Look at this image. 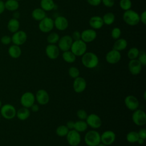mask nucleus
<instances>
[{"instance_id": "1", "label": "nucleus", "mask_w": 146, "mask_h": 146, "mask_svg": "<svg viewBox=\"0 0 146 146\" xmlns=\"http://www.w3.org/2000/svg\"><path fill=\"white\" fill-rule=\"evenodd\" d=\"M82 56V63L87 68H94L99 64L98 56L92 52H86Z\"/></svg>"}, {"instance_id": "2", "label": "nucleus", "mask_w": 146, "mask_h": 146, "mask_svg": "<svg viewBox=\"0 0 146 146\" xmlns=\"http://www.w3.org/2000/svg\"><path fill=\"white\" fill-rule=\"evenodd\" d=\"M123 19L129 26H135L140 22V15L135 11L129 9L124 11L123 15Z\"/></svg>"}, {"instance_id": "3", "label": "nucleus", "mask_w": 146, "mask_h": 146, "mask_svg": "<svg viewBox=\"0 0 146 146\" xmlns=\"http://www.w3.org/2000/svg\"><path fill=\"white\" fill-rule=\"evenodd\" d=\"M84 142L88 146H97L101 143L100 135L95 130L88 131L84 136Z\"/></svg>"}, {"instance_id": "4", "label": "nucleus", "mask_w": 146, "mask_h": 146, "mask_svg": "<svg viewBox=\"0 0 146 146\" xmlns=\"http://www.w3.org/2000/svg\"><path fill=\"white\" fill-rule=\"evenodd\" d=\"M70 50L76 56H82L87 51V43L81 39L74 40Z\"/></svg>"}, {"instance_id": "5", "label": "nucleus", "mask_w": 146, "mask_h": 146, "mask_svg": "<svg viewBox=\"0 0 146 146\" xmlns=\"http://www.w3.org/2000/svg\"><path fill=\"white\" fill-rule=\"evenodd\" d=\"M17 110L14 106L11 104H5L0 108L1 115L7 120H11L16 116Z\"/></svg>"}, {"instance_id": "6", "label": "nucleus", "mask_w": 146, "mask_h": 146, "mask_svg": "<svg viewBox=\"0 0 146 146\" xmlns=\"http://www.w3.org/2000/svg\"><path fill=\"white\" fill-rule=\"evenodd\" d=\"M38 27L39 30L42 33H49L54 27V20L50 17H46L42 20L39 21Z\"/></svg>"}, {"instance_id": "7", "label": "nucleus", "mask_w": 146, "mask_h": 146, "mask_svg": "<svg viewBox=\"0 0 146 146\" xmlns=\"http://www.w3.org/2000/svg\"><path fill=\"white\" fill-rule=\"evenodd\" d=\"M66 139L68 144L71 146H78L81 141V136L79 132L72 129L69 130L66 135Z\"/></svg>"}, {"instance_id": "8", "label": "nucleus", "mask_w": 146, "mask_h": 146, "mask_svg": "<svg viewBox=\"0 0 146 146\" xmlns=\"http://www.w3.org/2000/svg\"><path fill=\"white\" fill-rule=\"evenodd\" d=\"M132 120L138 126L144 125L146 123V114L144 111L137 109L132 115Z\"/></svg>"}, {"instance_id": "9", "label": "nucleus", "mask_w": 146, "mask_h": 146, "mask_svg": "<svg viewBox=\"0 0 146 146\" xmlns=\"http://www.w3.org/2000/svg\"><path fill=\"white\" fill-rule=\"evenodd\" d=\"M73 42V39L71 36L65 35L60 37L58 42V47L59 50L63 52L70 50L71 44Z\"/></svg>"}, {"instance_id": "10", "label": "nucleus", "mask_w": 146, "mask_h": 146, "mask_svg": "<svg viewBox=\"0 0 146 146\" xmlns=\"http://www.w3.org/2000/svg\"><path fill=\"white\" fill-rule=\"evenodd\" d=\"M35 100V98L34 95L29 91L23 93L20 98V103L22 107L27 108H30L34 104Z\"/></svg>"}, {"instance_id": "11", "label": "nucleus", "mask_w": 146, "mask_h": 146, "mask_svg": "<svg viewBox=\"0 0 146 146\" xmlns=\"http://www.w3.org/2000/svg\"><path fill=\"white\" fill-rule=\"evenodd\" d=\"M27 35L25 31L23 30H18L13 33L11 36V42L14 44L21 46L27 40Z\"/></svg>"}, {"instance_id": "12", "label": "nucleus", "mask_w": 146, "mask_h": 146, "mask_svg": "<svg viewBox=\"0 0 146 146\" xmlns=\"http://www.w3.org/2000/svg\"><path fill=\"white\" fill-rule=\"evenodd\" d=\"M86 120L88 126H90L93 129H98L102 125V120L100 117L95 113L88 115Z\"/></svg>"}, {"instance_id": "13", "label": "nucleus", "mask_w": 146, "mask_h": 146, "mask_svg": "<svg viewBox=\"0 0 146 146\" xmlns=\"http://www.w3.org/2000/svg\"><path fill=\"white\" fill-rule=\"evenodd\" d=\"M115 139L116 135L114 132L111 130H107L100 135L101 143L106 145H110L113 144Z\"/></svg>"}, {"instance_id": "14", "label": "nucleus", "mask_w": 146, "mask_h": 146, "mask_svg": "<svg viewBox=\"0 0 146 146\" xmlns=\"http://www.w3.org/2000/svg\"><path fill=\"white\" fill-rule=\"evenodd\" d=\"M73 89L74 91L78 94L83 92L87 87V82L84 78L78 76L75 78L73 82Z\"/></svg>"}, {"instance_id": "15", "label": "nucleus", "mask_w": 146, "mask_h": 146, "mask_svg": "<svg viewBox=\"0 0 146 146\" xmlns=\"http://www.w3.org/2000/svg\"><path fill=\"white\" fill-rule=\"evenodd\" d=\"M81 33V40L85 43H90L94 41L96 36L97 33L96 31L92 29H87L83 30Z\"/></svg>"}, {"instance_id": "16", "label": "nucleus", "mask_w": 146, "mask_h": 146, "mask_svg": "<svg viewBox=\"0 0 146 146\" xmlns=\"http://www.w3.org/2000/svg\"><path fill=\"white\" fill-rule=\"evenodd\" d=\"M121 57V56L120 51L112 49L107 53L106 55V60L107 63L114 64L117 63L120 60Z\"/></svg>"}, {"instance_id": "17", "label": "nucleus", "mask_w": 146, "mask_h": 146, "mask_svg": "<svg viewBox=\"0 0 146 146\" xmlns=\"http://www.w3.org/2000/svg\"><path fill=\"white\" fill-rule=\"evenodd\" d=\"M58 46L55 44H48L45 49L46 54L47 57L50 59H56L58 58L60 51Z\"/></svg>"}, {"instance_id": "18", "label": "nucleus", "mask_w": 146, "mask_h": 146, "mask_svg": "<svg viewBox=\"0 0 146 146\" xmlns=\"http://www.w3.org/2000/svg\"><path fill=\"white\" fill-rule=\"evenodd\" d=\"M124 103L126 107L131 110L134 111L138 109L139 106V102L136 97L133 95H128L125 98Z\"/></svg>"}, {"instance_id": "19", "label": "nucleus", "mask_w": 146, "mask_h": 146, "mask_svg": "<svg viewBox=\"0 0 146 146\" xmlns=\"http://www.w3.org/2000/svg\"><path fill=\"white\" fill-rule=\"evenodd\" d=\"M128 67L130 73L133 75H137L139 74L142 68L141 64L137 59L130 60L128 63Z\"/></svg>"}, {"instance_id": "20", "label": "nucleus", "mask_w": 146, "mask_h": 146, "mask_svg": "<svg viewBox=\"0 0 146 146\" xmlns=\"http://www.w3.org/2000/svg\"><path fill=\"white\" fill-rule=\"evenodd\" d=\"M35 99L40 105L47 104L50 100V96L48 92L44 89L39 90L35 95Z\"/></svg>"}, {"instance_id": "21", "label": "nucleus", "mask_w": 146, "mask_h": 146, "mask_svg": "<svg viewBox=\"0 0 146 146\" xmlns=\"http://www.w3.org/2000/svg\"><path fill=\"white\" fill-rule=\"evenodd\" d=\"M54 27L59 31H64L68 27V21L63 16H58L54 20Z\"/></svg>"}, {"instance_id": "22", "label": "nucleus", "mask_w": 146, "mask_h": 146, "mask_svg": "<svg viewBox=\"0 0 146 146\" xmlns=\"http://www.w3.org/2000/svg\"><path fill=\"white\" fill-rule=\"evenodd\" d=\"M89 25L90 26L95 30L101 29L104 25L102 17L98 15L91 17L89 20Z\"/></svg>"}, {"instance_id": "23", "label": "nucleus", "mask_w": 146, "mask_h": 146, "mask_svg": "<svg viewBox=\"0 0 146 146\" xmlns=\"http://www.w3.org/2000/svg\"><path fill=\"white\" fill-rule=\"evenodd\" d=\"M8 54L9 56L13 59L19 58L22 54V50L19 46L13 44L9 47Z\"/></svg>"}, {"instance_id": "24", "label": "nucleus", "mask_w": 146, "mask_h": 146, "mask_svg": "<svg viewBox=\"0 0 146 146\" xmlns=\"http://www.w3.org/2000/svg\"><path fill=\"white\" fill-rule=\"evenodd\" d=\"M20 27V23L18 19L15 18L10 19L7 25V27L8 30L11 33H14L19 30Z\"/></svg>"}, {"instance_id": "25", "label": "nucleus", "mask_w": 146, "mask_h": 146, "mask_svg": "<svg viewBox=\"0 0 146 146\" xmlns=\"http://www.w3.org/2000/svg\"><path fill=\"white\" fill-rule=\"evenodd\" d=\"M128 45L127 40L124 38H119L116 40L113 45V49L118 51L125 50Z\"/></svg>"}, {"instance_id": "26", "label": "nucleus", "mask_w": 146, "mask_h": 146, "mask_svg": "<svg viewBox=\"0 0 146 146\" xmlns=\"http://www.w3.org/2000/svg\"><path fill=\"white\" fill-rule=\"evenodd\" d=\"M32 18L36 21H40L46 17V11L41 8H36L31 13Z\"/></svg>"}, {"instance_id": "27", "label": "nucleus", "mask_w": 146, "mask_h": 146, "mask_svg": "<svg viewBox=\"0 0 146 146\" xmlns=\"http://www.w3.org/2000/svg\"><path fill=\"white\" fill-rule=\"evenodd\" d=\"M30 115V111L29 108L22 107L19 108L16 112V116L20 120H25L27 119Z\"/></svg>"}, {"instance_id": "28", "label": "nucleus", "mask_w": 146, "mask_h": 146, "mask_svg": "<svg viewBox=\"0 0 146 146\" xmlns=\"http://www.w3.org/2000/svg\"><path fill=\"white\" fill-rule=\"evenodd\" d=\"M40 6L45 11H50L54 9L55 5L54 0H41Z\"/></svg>"}, {"instance_id": "29", "label": "nucleus", "mask_w": 146, "mask_h": 146, "mask_svg": "<svg viewBox=\"0 0 146 146\" xmlns=\"http://www.w3.org/2000/svg\"><path fill=\"white\" fill-rule=\"evenodd\" d=\"M19 7L18 1L16 0H7L5 2V9L10 11H17Z\"/></svg>"}, {"instance_id": "30", "label": "nucleus", "mask_w": 146, "mask_h": 146, "mask_svg": "<svg viewBox=\"0 0 146 146\" xmlns=\"http://www.w3.org/2000/svg\"><path fill=\"white\" fill-rule=\"evenodd\" d=\"M88 128V125L86 121L79 120L75 122L74 129L79 132H84Z\"/></svg>"}, {"instance_id": "31", "label": "nucleus", "mask_w": 146, "mask_h": 146, "mask_svg": "<svg viewBox=\"0 0 146 146\" xmlns=\"http://www.w3.org/2000/svg\"><path fill=\"white\" fill-rule=\"evenodd\" d=\"M63 59L67 63H72L76 60V56L70 50L64 51L62 54Z\"/></svg>"}, {"instance_id": "32", "label": "nucleus", "mask_w": 146, "mask_h": 146, "mask_svg": "<svg viewBox=\"0 0 146 146\" xmlns=\"http://www.w3.org/2000/svg\"><path fill=\"white\" fill-rule=\"evenodd\" d=\"M104 24L106 25H111L115 20V16L112 12L106 13L102 17Z\"/></svg>"}, {"instance_id": "33", "label": "nucleus", "mask_w": 146, "mask_h": 146, "mask_svg": "<svg viewBox=\"0 0 146 146\" xmlns=\"http://www.w3.org/2000/svg\"><path fill=\"white\" fill-rule=\"evenodd\" d=\"M139 135L136 131H130L126 135V140L128 142L130 143H135L137 142L139 139Z\"/></svg>"}, {"instance_id": "34", "label": "nucleus", "mask_w": 146, "mask_h": 146, "mask_svg": "<svg viewBox=\"0 0 146 146\" xmlns=\"http://www.w3.org/2000/svg\"><path fill=\"white\" fill-rule=\"evenodd\" d=\"M60 37L58 33L53 32L48 34L47 37V41L49 44H55L58 43Z\"/></svg>"}, {"instance_id": "35", "label": "nucleus", "mask_w": 146, "mask_h": 146, "mask_svg": "<svg viewBox=\"0 0 146 146\" xmlns=\"http://www.w3.org/2000/svg\"><path fill=\"white\" fill-rule=\"evenodd\" d=\"M68 131L69 129H68V128L66 127V125H59L56 129V133L58 136L60 137L66 136Z\"/></svg>"}, {"instance_id": "36", "label": "nucleus", "mask_w": 146, "mask_h": 146, "mask_svg": "<svg viewBox=\"0 0 146 146\" xmlns=\"http://www.w3.org/2000/svg\"><path fill=\"white\" fill-rule=\"evenodd\" d=\"M139 51H140L137 47H131L129 49L127 52V56L130 60L137 59L139 54Z\"/></svg>"}, {"instance_id": "37", "label": "nucleus", "mask_w": 146, "mask_h": 146, "mask_svg": "<svg viewBox=\"0 0 146 146\" xmlns=\"http://www.w3.org/2000/svg\"><path fill=\"white\" fill-rule=\"evenodd\" d=\"M132 3L131 0H120V7L124 11L131 9Z\"/></svg>"}, {"instance_id": "38", "label": "nucleus", "mask_w": 146, "mask_h": 146, "mask_svg": "<svg viewBox=\"0 0 146 146\" xmlns=\"http://www.w3.org/2000/svg\"><path fill=\"white\" fill-rule=\"evenodd\" d=\"M68 73L71 78H74V79L79 76V74H80L79 69L77 67L74 66L70 67L68 71Z\"/></svg>"}, {"instance_id": "39", "label": "nucleus", "mask_w": 146, "mask_h": 146, "mask_svg": "<svg viewBox=\"0 0 146 146\" xmlns=\"http://www.w3.org/2000/svg\"><path fill=\"white\" fill-rule=\"evenodd\" d=\"M121 34V31L120 28L117 27H115L114 28L112 29V30H111V37L112 38V39H117L119 38H120V35Z\"/></svg>"}, {"instance_id": "40", "label": "nucleus", "mask_w": 146, "mask_h": 146, "mask_svg": "<svg viewBox=\"0 0 146 146\" xmlns=\"http://www.w3.org/2000/svg\"><path fill=\"white\" fill-rule=\"evenodd\" d=\"M137 60L140 62L142 66H145L146 64V54L145 51L141 50L139 51Z\"/></svg>"}, {"instance_id": "41", "label": "nucleus", "mask_w": 146, "mask_h": 146, "mask_svg": "<svg viewBox=\"0 0 146 146\" xmlns=\"http://www.w3.org/2000/svg\"><path fill=\"white\" fill-rule=\"evenodd\" d=\"M76 115L80 120H84L86 119V118L88 116V114L84 110L80 109V110H79L76 112Z\"/></svg>"}, {"instance_id": "42", "label": "nucleus", "mask_w": 146, "mask_h": 146, "mask_svg": "<svg viewBox=\"0 0 146 146\" xmlns=\"http://www.w3.org/2000/svg\"><path fill=\"white\" fill-rule=\"evenodd\" d=\"M1 42L4 45H8L11 42V37L7 35H5L1 38Z\"/></svg>"}, {"instance_id": "43", "label": "nucleus", "mask_w": 146, "mask_h": 146, "mask_svg": "<svg viewBox=\"0 0 146 146\" xmlns=\"http://www.w3.org/2000/svg\"><path fill=\"white\" fill-rule=\"evenodd\" d=\"M102 2L107 7H112L115 4V0H102Z\"/></svg>"}, {"instance_id": "44", "label": "nucleus", "mask_w": 146, "mask_h": 146, "mask_svg": "<svg viewBox=\"0 0 146 146\" xmlns=\"http://www.w3.org/2000/svg\"><path fill=\"white\" fill-rule=\"evenodd\" d=\"M73 40H77L81 39V33L79 31H75L73 32L71 36Z\"/></svg>"}, {"instance_id": "45", "label": "nucleus", "mask_w": 146, "mask_h": 146, "mask_svg": "<svg viewBox=\"0 0 146 146\" xmlns=\"http://www.w3.org/2000/svg\"><path fill=\"white\" fill-rule=\"evenodd\" d=\"M88 3L92 6H98L102 3V0H87Z\"/></svg>"}, {"instance_id": "46", "label": "nucleus", "mask_w": 146, "mask_h": 146, "mask_svg": "<svg viewBox=\"0 0 146 146\" xmlns=\"http://www.w3.org/2000/svg\"><path fill=\"white\" fill-rule=\"evenodd\" d=\"M137 133H138L139 138L145 139V138H146V130H145V129L142 128V129H140L139 131Z\"/></svg>"}, {"instance_id": "47", "label": "nucleus", "mask_w": 146, "mask_h": 146, "mask_svg": "<svg viewBox=\"0 0 146 146\" xmlns=\"http://www.w3.org/2000/svg\"><path fill=\"white\" fill-rule=\"evenodd\" d=\"M140 15V21L144 25L146 24V11H143Z\"/></svg>"}, {"instance_id": "48", "label": "nucleus", "mask_w": 146, "mask_h": 146, "mask_svg": "<svg viewBox=\"0 0 146 146\" xmlns=\"http://www.w3.org/2000/svg\"><path fill=\"white\" fill-rule=\"evenodd\" d=\"M74 123H75V122H74V121H72V120L68 121L66 123V127L68 128V129L69 130L72 129H74Z\"/></svg>"}, {"instance_id": "49", "label": "nucleus", "mask_w": 146, "mask_h": 146, "mask_svg": "<svg viewBox=\"0 0 146 146\" xmlns=\"http://www.w3.org/2000/svg\"><path fill=\"white\" fill-rule=\"evenodd\" d=\"M31 109V111L33 112H36L39 111V107L38 104H33L31 107H30Z\"/></svg>"}, {"instance_id": "50", "label": "nucleus", "mask_w": 146, "mask_h": 146, "mask_svg": "<svg viewBox=\"0 0 146 146\" xmlns=\"http://www.w3.org/2000/svg\"><path fill=\"white\" fill-rule=\"evenodd\" d=\"M5 10V2L3 1H0V15L3 13Z\"/></svg>"}, {"instance_id": "51", "label": "nucleus", "mask_w": 146, "mask_h": 146, "mask_svg": "<svg viewBox=\"0 0 146 146\" xmlns=\"http://www.w3.org/2000/svg\"><path fill=\"white\" fill-rule=\"evenodd\" d=\"M13 18H15V19H18V18L19 17V13L17 11H15L14 13H13Z\"/></svg>"}, {"instance_id": "52", "label": "nucleus", "mask_w": 146, "mask_h": 146, "mask_svg": "<svg viewBox=\"0 0 146 146\" xmlns=\"http://www.w3.org/2000/svg\"><path fill=\"white\" fill-rule=\"evenodd\" d=\"M144 141H145V139H143L141 138H139V139L137 141L138 144L140 145H143L144 143Z\"/></svg>"}, {"instance_id": "53", "label": "nucleus", "mask_w": 146, "mask_h": 146, "mask_svg": "<svg viewBox=\"0 0 146 146\" xmlns=\"http://www.w3.org/2000/svg\"><path fill=\"white\" fill-rule=\"evenodd\" d=\"M97 146H107V145H105V144H104L100 143H99Z\"/></svg>"}, {"instance_id": "54", "label": "nucleus", "mask_w": 146, "mask_h": 146, "mask_svg": "<svg viewBox=\"0 0 146 146\" xmlns=\"http://www.w3.org/2000/svg\"><path fill=\"white\" fill-rule=\"evenodd\" d=\"M145 95H146V92H145V91H144V100H145V99H146Z\"/></svg>"}, {"instance_id": "55", "label": "nucleus", "mask_w": 146, "mask_h": 146, "mask_svg": "<svg viewBox=\"0 0 146 146\" xmlns=\"http://www.w3.org/2000/svg\"><path fill=\"white\" fill-rule=\"evenodd\" d=\"M2 103L1 100H0V108H1V107H2Z\"/></svg>"}, {"instance_id": "56", "label": "nucleus", "mask_w": 146, "mask_h": 146, "mask_svg": "<svg viewBox=\"0 0 146 146\" xmlns=\"http://www.w3.org/2000/svg\"><path fill=\"white\" fill-rule=\"evenodd\" d=\"M1 113H0V119H1Z\"/></svg>"}, {"instance_id": "57", "label": "nucleus", "mask_w": 146, "mask_h": 146, "mask_svg": "<svg viewBox=\"0 0 146 146\" xmlns=\"http://www.w3.org/2000/svg\"><path fill=\"white\" fill-rule=\"evenodd\" d=\"M16 1H22V0H16Z\"/></svg>"}, {"instance_id": "58", "label": "nucleus", "mask_w": 146, "mask_h": 146, "mask_svg": "<svg viewBox=\"0 0 146 146\" xmlns=\"http://www.w3.org/2000/svg\"><path fill=\"white\" fill-rule=\"evenodd\" d=\"M0 1H2V0H0Z\"/></svg>"}]
</instances>
